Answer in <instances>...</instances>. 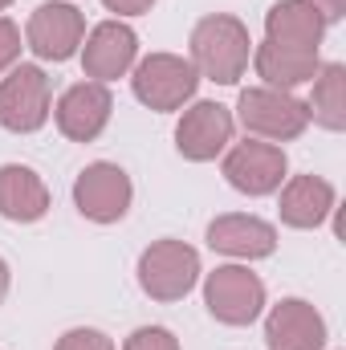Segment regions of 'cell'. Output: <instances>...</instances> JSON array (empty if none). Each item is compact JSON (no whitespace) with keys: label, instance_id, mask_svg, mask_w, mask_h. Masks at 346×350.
<instances>
[{"label":"cell","instance_id":"obj_1","mask_svg":"<svg viewBox=\"0 0 346 350\" xmlns=\"http://www.w3.org/2000/svg\"><path fill=\"white\" fill-rule=\"evenodd\" d=\"M191 66L200 78L216 82V86H237L249 70V57H253V41H249V29L245 21L228 16V12H212L204 21H196L191 37Z\"/></svg>","mask_w":346,"mask_h":350},{"label":"cell","instance_id":"obj_2","mask_svg":"<svg viewBox=\"0 0 346 350\" xmlns=\"http://www.w3.org/2000/svg\"><path fill=\"white\" fill-rule=\"evenodd\" d=\"M237 122L261 143H293L310 126V110L293 90L249 86L237 98Z\"/></svg>","mask_w":346,"mask_h":350},{"label":"cell","instance_id":"obj_3","mask_svg":"<svg viewBox=\"0 0 346 350\" xmlns=\"http://www.w3.org/2000/svg\"><path fill=\"white\" fill-rule=\"evenodd\" d=\"M53 114V86L41 66L16 62L0 78V126L12 135H33Z\"/></svg>","mask_w":346,"mask_h":350},{"label":"cell","instance_id":"obj_4","mask_svg":"<svg viewBox=\"0 0 346 350\" xmlns=\"http://www.w3.org/2000/svg\"><path fill=\"white\" fill-rule=\"evenodd\" d=\"M204 306L224 326H253L265 314V281L249 265H216L204 277Z\"/></svg>","mask_w":346,"mask_h":350},{"label":"cell","instance_id":"obj_5","mask_svg":"<svg viewBox=\"0 0 346 350\" xmlns=\"http://www.w3.org/2000/svg\"><path fill=\"white\" fill-rule=\"evenodd\" d=\"M196 86H200V74L187 57L179 53H151L135 66L131 74V90L135 98L147 106V110H159V114H172V110H183L191 98H196Z\"/></svg>","mask_w":346,"mask_h":350},{"label":"cell","instance_id":"obj_6","mask_svg":"<svg viewBox=\"0 0 346 350\" xmlns=\"http://www.w3.org/2000/svg\"><path fill=\"white\" fill-rule=\"evenodd\" d=\"M200 281V253L183 241H155L139 257V285L151 301H183Z\"/></svg>","mask_w":346,"mask_h":350},{"label":"cell","instance_id":"obj_7","mask_svg":"<svg viewBox=\"0 0 346 350\" xmlns=\"http://www.w3.org/2000/svg\"><path fill=\"white\" fill-rule=\"evenodd\" d=\"M135 183L118 163H90L74 179V204L94 224H118L131 212Z\"/></svg>","mask_w":346,"mask_h":350},{"label":"cell","instance_id":"obj_8","mask_svg":"<svg viewBox=\"0 0 346 350\" xmlns=\"http://www.w3.org/2000/svg\"><path fill=\"white\" fill-rule=\"evenodd\" d=\"M232 131H237V118H232L228 106H220V102H191L179 114L175 151L183 159H191V163H212L216 155L228 151Z\"/></svg>","mask_w":346,"mask_h":350},{"label":"cell","instance_id":"obj_9","mask_svg":"<svg viewBox=\"0 0 346 350\" xmlns=\"http://www.w3.org/2000/svg\"><path fill=\"white\" fill-rule=\"evenodd\" d=\"M86 41V16L74 4L49 0L41 4L29 25H25V45L41 57V62H70Z\"/></svg>","mask_w":346,"mask_h":350},{"label":"cell","instance_id":"obj_10","mask_svg":"<svg viewBox=\"0 0 346 350\" xmlns=\"http://www.w3.org/2000/svg\"><path fill=\"white\" fill-rule=\"evenodd\" d=\"M82 70H86L90 82H102L110 86L114 78H127L135 70V57H139V37L127 21H102L94 25L82 41Z\"/></svg>","mask_w":346,"mask_h":350},{"label":"cell","instance_id":"obj_11","mask_svg":"<svg viewBox=\"0 0 346 350\" xmlns=\"http://www.w3.org/2000/svg\"><path fill=\"white\" fill-rule=\"evenodd\" d=\"M285 151L277 143H261V139H245L224 155V179L241 191V196H273L285 183Z\"/></svg>","mask_w":346,"mask_h":350},{"label":"cell","instance_id":"obj_12","mask_svg":"<svg viewBox=\"0 0 346 350\" xmlns=\"http://www.w3.org/2000/svg\"><path fill=\"white\" fill-rule=\"evenodd\" d=\"M110 114H114V94H110V86L90 82V78L78 82V86H70L57 98V106H53L57 131L66 139H74V143H94L106 131Z\"/></svg>","mask_w":346,"mask_h":350},{"label":"cell","instance_id":"obj_13","mask_svg":"<svg viewBox=\"0 0 346 350\" xmlns=\"http://www.w3.org/2000/svg\"><path fill=\"white\" fill-rule=\"evenodd\" d=\"M326 318L302 301V297H285L269 310L265 318V347L269 350H326Z\"/></svg>","mask_w":346,"mask_h":350},{"label":"cell","instance_id":"obj_14","mask_svg":"<svg viewBox=\"0 0 346 350\" xmlns=\"http://www.w3.org/2000/svg\"><path fill=\"white\" fill-rule=\"evenodd\" d=\"M208 249L224 253L232 261H261V257H273L277 228L269 220H261V216L228 212V216H216L208 224Z\"/></svg>","mask_w":346,"mask_h":350},{"label":"cell","instance_id":"obj_15","mask_svg":"<svg viewBox=\"0 0 346 350\" xmlns=\"http://www.w3.org/2000/svg\"><path fill=\"white\" fill-rule=\"evenodd\" d=\"M249 62H253V70H257L261 86H273V90L306 86V82H314L318 70H322L318 49H289V45H273V41H261Z\"/></svg>","mask_w":346,"mask_h":350},{"label":"cell","instance_id":"obj_16","mask_svg":"<svg viewBox=\"0 0 346 350\" xmlns=\"http://www.w3.org/2000/svg\"><path fill=\"white\" fill-rule=\"evenodd\" d=\"M277 191H281L277 212L289 228H318L334 212V187L322 175H293Z\"/></svg>","mask_w":346,"mask_h":350},{"label":"cell","instance_id":"obj_17","mask_svg":"<svg viewBox=\"0 0 346 350\" xmlns=\"http://www.w3.org/2000/svg\"><path fill=\"white\" fill-rule=\"evenodd\" d=\"M326 37V16L310 0H281L265 12V41L289 49H318Z\"/></svg>","mask_w":346,"mask_h":350},{"label":"cell","instance_id":"obj_18","mask_svg":"<svg viewBox=\"0 0 346 350\" xmlns=\"http://www.w3.org/2000/svg\"><path fill=\"white\" fill-rule=\"evenodd\" d=\"M49 212V187L45 179L25 163L0 167V216L12 224H37Z\"/></svg>","mask_w":346,"mask_h":350},{"label":"cell","instance_id":"obj_19","mask_svg":"<svg viewBox=\"0 0 346 350\" xmlns=\"http://www.w3.org/2000/svg\"><path fill=\"white\" fill-rule=\"evenodd\" d=\"M306 110H310V122H318L322 131H346V66L330 62L318 70Z\"/></svg>","mask_w":346,"mask_h":350},{"label":"cell","instance_id":"obj_20","mask_svg":"<svg viewBox=\"0 0 346 350\" xmlns=\"http://www.w3.org/2000/svg\"><path fill=\"white\" fill-rule=\"evenodd\" d=\"M122 350H179V338H175L168 326H139L122 342Z\"/></svg>","mask_w":346,"mask_h":350},{"label":"cell","instance_id":"obj_21","mask_svg":"<svg viewBox=\"0 0 346 350\" xmlns=\"http://www.w3.org/2000/svg\"><path fill=\"white\" fill-rule=\"evenodd\" d=\"M53 350H114V342L102 330H94V326H74V330H66L57 338Z\"/></svg>","mask_w":346,"mask_h":350},{"label":"cell","instance_id":"obj_22","mask_svg":"<svg viewBox=\"0 0 346 350\" xmlns=\"http://www.w3.org/2000/svg\"><path fill=\"white\" fill-rule=\"evenodd\" d=\"M21 29L8 21V16H0V74H8L16 62H21Z\"/></svg>","mask_w":346,"mask_h":350},{"label":"cell","instance_id":"obj_23","mask_svg":"<svg viewBox=\"0 0 346 350\" xmlns=\"http://www.w3.org/2000/svg\"><path fill=\"white\" fill-rule=\"evenodd\" d=\"M110 12H118V16H143V12H151V4L155 0H102Z\"/></svg>","mask_w":346,"mask_h":350},{"label":"cell","instance_id":"obj_24","mask_svg":"<svg viewBox=\"0 0 346 350\" xmlns=\"http://www.w3.org/2000/svg\"><path fill=\"white\" fill-rule=\"evenodd\" d=\"M322 16H326V25H334V21H343L346 16V0H310Z\"/></svg>","mask_w":346,"mask_h":350},{"label":"cell","instance_id":"obj_25","mask_svg":"<svg viewBox=\"0 0 346 350\" xmlns=\"http://www.w3.org/2000/svg\"><path fill=\"white\" fill-rule=\"evenodd\" d=\"M8 281H12V277H8V265L0 261V301L8 297Z\"/></svg>","mask_w":346,"mask_h":350},{"label":"cell","instance_id":"obj_26","mask_svg":"<svg viewBox=\"0 0 346 350\" xmlns=\"http://www.w3.org/2000/svg\"><path fill=\"white\" fill-rule=\"evenodd\" d=\"M8 4H12V0H0V12H4V8H8Z\"/></svg>","mask_w":346,"mask_h":350}]
</instances>
